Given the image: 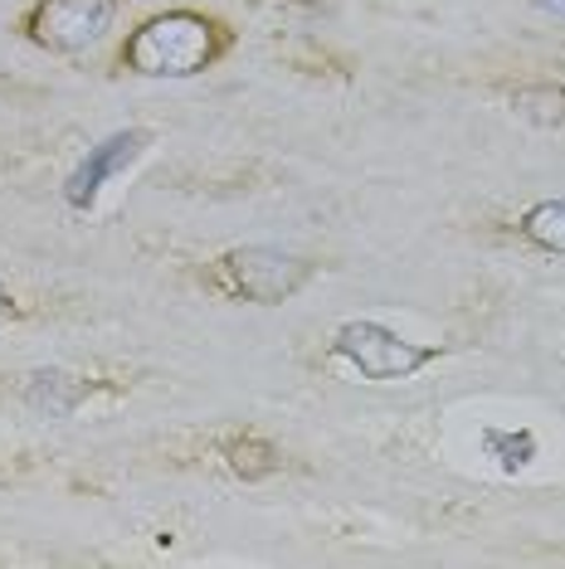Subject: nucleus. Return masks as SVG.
I'll return each mask as SVG.
<instances>
[{
  "mask_svg": "<svg viewBox=\"0 0 565 569\" xmlns=\"http://www.w3.org/2000/svg\"><path fill=\"white\" fill-rule=\"evenodd\" d=\"M225 49V34L210 16L196 10H166L147 20L132 40L122 44V63L141 79H190L205 63H215Z\"/></svg>",
  "mask_w": 565,
  "mask_h": 569,
  "instance_id": "1",
  "label": "nucleus"
},
{
  "mask_svg": "<svg viewBox=\"0 0 565 569\" xmlns=\"http://www.w3.org/2000/svg\"><path fill=\"white\" fill-rule=\"evenodd\" d=\"M331 356L346 360L366 380H409L429 360H439V346H419L380 321H341L331 336Z\"/></svg>",
  "mask_w": 565,
  "mask_h": 569,
  "instance_id": "2",
  "label": "nucleus"
},
{
  "mask_svg": "<svg viewBox=\"0 0 565 569\" xmlns=\"http://www.w3.org/2000/svg\"><path fill=\"white\" fill-rule=\"evenodd\" d=\"M317 263L313 258H298L288 249H268V243H244V249H229L225 253V278L239 297L259 307H278L288 302L293 292H303L313 282Z\"/></svg>",
  "mask_w": 565,
  "mask_h": 569,
  "instance_id": "3",
  "label": "nucleus"
},
{
  "mask_svg": "<svg viewBox=\"0 0 565 569\" xmlns=\"http://www.w3.org/2000/svg\"><path fill=\"white\" fill-rule=\"evenodd\" d=\"M118 20V0H40L30 10V40L54 54H79L98 44Z\"/></svg>",
  "mask_w": 565,
  "mask_h": 569,
  "instance_id": "4",
  "label": "nucleus"
},
{
  "mask_svg": "<svg viewBox=\"0 0 565 569\" xmlns=\"http://www.w3.org/2000/svg\"><path fill=\"white\" fill-rule=\"evenodd\" d=\"M147 147H151L147 127H122V132L102 137L98 147H88V157L69 171V180H63V200H69L73 210H93L98 196H102V186H108L112 176H122Z\"/></svg>",
  "mask_w": 565,
  "mask_h": 569,
  "instance_id": "5",
  "label": "nucleus"
},
{
  "mask_svg": "<svg viewBox=\"0 0 565 569\" xmlns=\"http://www.w3.org/2000/svg\"><path fill=\"white\" fill-rule=\"evenodd\" d=\"M83 395H88V385L73 380V375H63V370H34L30 375V405L40 413H49V419H69Z\"/></svg>",
  "mask_w": 565,
  "mask_h": 569,
  "instance_id": "6",
  "label": "nucleus"
},
{
  "mask_svg": "<svg viewBox=\"0 0 565 569\" xmlns=\"http://www.w3.org/2000/svg\"><path fill=\"white\" fill-rule=\"evenodd\" d=\"M522 239H532L546 253H565V200H542L522 214Z\"/></svg>",
  "mask_w": 565,
  "mask_h": 569,
  "instance_id": "7",
  "label": "nucleus"
},
{
  "mask_svg": "<svg viewBox=\"0 0 565 569\" xmlns=\"http://www.w3.org/2000/svg\"><path fill=\"white\" fill-rule=\"evenodd\" d=\"M483 452L497 458L503 472H522L536 458V433H517V429H483Z\"/></svg>",
  "mask_w": 565,
  "mask_h": 569,
  "instance_id": "8",
  "label": "nucleus"
},
{
  "mask_svg": "<svg viewBox=\"0 0 565 569\" xmlns=\"http://www.w3.org/2000/svg\"><path fill=\"white\" fill-rule=\"evenodd\" d=\"M536 10H546V16H561L565 20V0H532Z\"/></svg>",
  "mask_w": 565,
  "mask_h": 569,
  "instance_id": "9",
  "label": "nucleus"
},
{
  "mask_svg": "<svg viewBox=\"0 0 565 569\" xmlns=\"http://www.w3.org/2000/svg\"><path fill=\"white\" fill-rule=\"evenodd\" d=\"M10 307H16V297H10V288L0 282V312H10Z\"/></svg>",
  "mask_w": 565,
  "mask_h": 569,
  "instance_id": "10",
  "label": "nucleus"
}]
</instances>
